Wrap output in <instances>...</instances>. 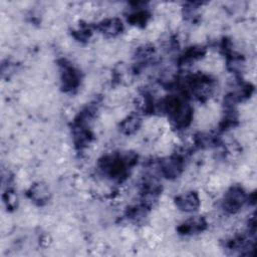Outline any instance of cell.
<instances>
[{
    "instance_id": "5b68a950",
    "label": "cell",
    "mask_w": 257,
    "mask_h": 257,
    "mask_svg": "<svg viewBox=\"0 0 257 257\" xmlns=\"http://www.w3.org/2000/svg\"><path fill=\"white\" fill-rule=\"evenodd\" d=\"M99 30L107 36H115L122 30V23L117 18L105 19L99 24Z\"/></svg>"
},
{
    "instance_id": "8992f818",
    "label": "cell",
    "mask_w": 257,
    "mask_h": 257,
    "mask_svg": "<svg viewBox=\"0 0 257 257\" xmlns=\"http://www.w3.org/2000/svg\"><path fill=\"white\" fill-rule=\"evenodd\" d=\"M30 197L33 199L35 202L38 203H43L45 202L48 197H49V190L46 185L42 183L35 184L31 190H30Z\"/></svg>"
},
{
    "instance_id": "3957f363",
    "label": "cell",
    "mask_w": 257,
    "mask_h": 257,
    "mask_svg": "<svg viewBox=\"0 0 257 257\" xmlns=\"http://www.w3.org/2000/svg\"><path fill=\"white\" fill-rule=\"evenodd\" d=\"M79 74L78 71L70 65L64 64L63 69L61 72V82L62 87L65 90H71L74 89L79 84Z\"/></svg>"
},
{
    "instance_id": "277c9868",
    "label": "cell",
    "mask_w": 257,
    "mask_h": 257,
    "mask_svg": "<svg viewBox=\"0 0 257 257\" xmlns=\"http://www.w3.org/2000/svg\"><path fill=\"white\" fill-rule=\"evenodd\" d=\"M182 171V161L178 157L167 159L162 165V172L167 178H176Z\"/></svg>"
},
{
    "instance_id": "52a82bcc",
    "label": "cell",
    "mask_w": 257,
    "mask_h": 257,
    "mask_svg": "<svg viewBox=\"0 0 257 257\" xmlns=\"http://www.w3.org/2000/svg\"><path fill=\"white\" fill-rule=\"evenodd\" d=\"M141 124V119L138 115H130L127 116L121 123V131L124 134H133L135 133Z\"/></svg>"
},
{
    "instance_id": "6da1fadb",
    "label": "cell",
    "mask_w": 257,
    "mask_h": 257,
    "mask_svg": "<svg viewBox=\"0 0 257 257\" xmlns=\"http://www.w3.org/2000/svg\"><path fill=\"white\" fill-rule=\"evenodd\" d=\"M246 195L239 187L231 188L224 196L223 207L229 213L237 212L245 203Z\"/></svg>"
},
{
    "instance_id": "7a4b0ae2",
    "label": "cell",
    "mask_w": 257,
    "mask_h": 257,
    "mask_svg": "<svg viewBox=\"0 0 257 257\" xmlns=\"http://www.w3.org/2000/svg\"><path fill=\"white\" fill-rule=\"evenodd\" d=\"M176 205L185 212L196 211L200 205V199L195 192H187L176 198Z\"/></svg>"
}]
</instances>
